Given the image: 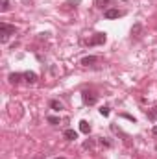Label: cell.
Segmentation results:
<instances>
[{"label":"cell","instance_id":"cell-1","mask_svg":"<svg viewBox=\"0 0 157 159\" xmlns=\"http://www.w3.org/2000/svg\"><path fill=\"white\" fill-rule=\"evenodd\" d=\"M13 34H15V26H11L7 22H0V41L2 43H6L9 39V35H13Z\"/></svg>","mask_w":157,"mask_h":159},{"label":"cell","instance_id":"cell-2","mask_svg":"<svg viewBox=\"0 0 157 159\" xmlns=\"http://www.w3.org/2000/svg\"><path fill=\"white\" fill-rule=\"evenodd\" d=\"M81 100L85 106H94L98 102V94H94L92 91H83L81 93Z\"/></svg>","mask_w":157,"mask_h":159},{"label":"cell","instance_id":"cell-3","mask_svg":"<svg viewBox=\"0 0 157 159\" xmlns=\"http://www.w3.org/2000/svg\"><path fill=\"white\" fill-rule=\"evenodd\" d=\"M105 41H107V35L105 34H94L91 39L87 41V44L89 46H96V44H104Z\"/></svg>","mask_w":157,"mask_h":159},{"label":"cell","instance_id":"cell-4","mask_svg":"<svg viewBox=\"0 0 157 159\" xmlns=\"http://www.w3.org/2000/svg\"><path fill=\"white\" fill-rule=\"evenodd\" d=\"M122 15H124V11H120V9H105V13H104L105 19H118Z\"/></svg>","mask_w":157,"mask_h":159},{"label":"cell","instance_id":"cell-5","mask_svg":"<svg viewBox=\"0 0 157 159\" xmlns=\"http://www.w3.org/2000/svg\"><path fill=\"white\" fill-rule=\"evenodd\" d=\"M94 63H98V57H96V56H87V57L81 59V65H83V67H92Z\"/></svg>","mask_w":157,"mask_h":159},{"label":"cell","instance_id":"cell-6","mask_svg":"<svg viewBox=\"0 0 157 159\" xmlns=\"http://www.w3.org/2000/svg\"><path fill=\"white\" fill-rule=\"evenodd\" d=\"M24 81H26V83H30V85H34V83L37 81V74H35V72H32V70L24 72Z\"/></svg>","mask_w":157,"mask_h":159},{"label":"cell","instance_id":"cell-7","mask_svg":"<svg viewBox=\"0 0 157 159\" xmlns=\"http://www.w3.org/2000/svg\"><path fill=\"white\" fill-rule=\"evenodd\" d=\"M24 78V74H19V72H13V74H9V83H13V85H17V83H20Z\"/></svg>","mask_w":157,"mask_h":159},{"label":"cell","instance_id":"cell-8","mask_svg":"<svg viewBox=\"0 0 157 159\" xmlns=\"http://www.w3.org/2000/svg\"><path fill=\"white\" fill-rule=\"evenodd\" d=\"M79 131L89 135V133H91V124H89L87 120H81V122H79Z\"/></svg>","mask_w":157,"mask_h":159},{"label":"cell","instance_id":"cell-9","mask_svg":"<svg viewBox=\"0 0 157 159\" xmlns=\"http://www.w3.org/2000/svg\"><path fill=\"white\" fill-rule=\"evenodd\" d=\"M65 139L67 141H74V139H78V131H74V129H65Z\"/></svg>","mask_w":157,"mask_h":159},{"label":"cell","instance_id":"cell-10","mask_svg":"<svg viewBox=\"0 0 157 159\" xmlns=\"http://www.w3.org/2000/svg\"><path fill=\"white\" fill-rule=\"evenodd\" d=\"M50 107H52L54 111H57V113L63 111V104H61L59 100H50Z\"/></svg>","mask_w":157,"mask_h":159},{"label":"cell","instance_id":"cell-11","mask_svg":"<svg viewBox=\"0 0 157 159\" xmlns=\"http://www.w3.org/2000/svg\"><path fill=\"white\" fill-rule=\"evenodd\" d=\"M146 115H148V120H152V122H155V120H157V106L154 107V109H150V111H148Z\"/></svg>","mask_w":157,"mask_h":159},{"label":"cell","instance_id":"cell-12","mask_svg":"<svg viewBox=\"0 0 157 159\" xmlns=\"http://www.w3.org/2000/svg\"><path fill=\"white\" fill-rule=\"evenodd\" d=\"M0 4H2V6H0V11L6 13V11L9 9V0H0Z\"/></svg>","mask_w":157,"mask_h":159},{"label":"cell","instance_id":"cell-13","mask_svg":"<svg viewBox=\"0 0 157 159\" xmlns=\"http://www.w3.org/2000/svg\"><path fill=\"white\" fill-rule=\"evenodd\" d=\"M94 4H96V7H100V9H104L107 4H109V0H94Z\"/></svg>","mask_w":157,"mask_h":159},{"label":"cell","instance_id":"cell-14","mask_svg":"<svg viewBox=\"0 0 157 159\" xmlns=\"http://www.w3.org/2000/svg\"><path fill=\"white\" fill-rule=\"evenodd\" d=\"M100 115H102V117H107V115H109V107H102V109H100Z\"/></svg>","mask_w":157,"mask_h":159},{"label":"cell","instance_id":"cell-15","mask_svg":"<svg viewBox=\"0 0 157 159\" xmlns=\"http://www.w3.org/2000/svg\"><path fill=\"white\" fill-rule=\"evenodd\" d=\"M92 146H94V143H92V141H85V143H83V148H89V150H91Z\"/></svg>","mask_w":157,"mask_h":159},{"label":"cell","instance_id":"cell-16","mask_svg":"<svg viewBox=\"0 0 157 159\" xmlns=\"http://www.w3.org/2000/svg\"><path fill=\"white\" fill-rule=\"evenodd\" d=\"M48 122L56 126V124H59V119H57V117H48Z\"/></svg>","mask_w":157,"mask_h":159},{"label":"cell","instance_id":"cell-17","mask_svg":"<svg viewBox=\"0 0 157 159\" xmlns=\"http://www.w3.org/2000/svg\"><path fill=\"white\" fill-rule=\"evenodd\" d=\"M152 131H154V135H157V124L154 126V129H152Z\"/></svg>","mask_w":157,"mask_h":159},{"label":"cell","instance_id":"cell-18","mask_svg":"<svg viewBox=\"0 0 157 159\" xmlns=\"http://www.w3.org/2000/svg\"><path fill=\"white\" fill-rule=\"evenodd\" d=\"M22 2H24V4H30V2H32V0H22Z\"/></svg>","mask_w":157,"mask_h":159},{"label":"cell","instance_id":"cell-19","mask_svg":"<svg viewBox=\"0 0 157 159\" xmlns=\"http://www.w3.org/2000/svg\"><path fill=\"white\" fill-rule=\"evenodd\" d=\"M56 159H65V157H56Z\"/></svg>","mask_w":157,"mask_h":159}]
</instances>
